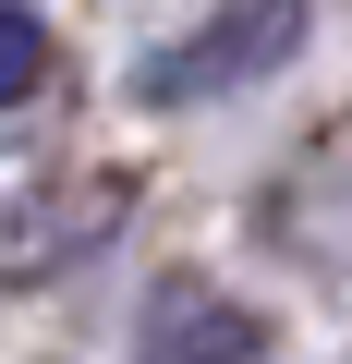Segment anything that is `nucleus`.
<instances>
[{"instance_id": "7ed1b4c3", "label": "nucleus", "mask_w": 352, "mask_h": 364, "mask_svg": "<svg viewBox=\"0 0 352 364\" xmlns=\"http://www.w3.org/2000/svg\"><path fill=\"white\" fill-rule=\"evenodd\" d=\"M37 73H49V25H37V13H13V0H0V97H25Z\"/></svg>"}, {"instance_id": "f257e3e1", "label": "nucleus", "mask_w": 352, "mask_h": 364, "mask_svg": "<svg viewBox=\"0 0 352 364\" xmlns=\"http://www.w3.org/2000/svg\"><path fill=\"white\" fill-rule=\"evenodd\" d=\"M304 13H316V0H207V13L134 73V97H146V109L243 97V85H267L279 61H304Z\"/></svg>"}, {"instance_id": "f03ea898", "label": "nucleus", "mask_w": 352, "mask_h": 364, "mask_svg": "<svg viewBox=\"0 0 352 364\" xmlns=\"http://www.w3.org/2000/svg\"><path fill=\"white\" fill-rule=\"evenodd\" d=\"M255 352H267V316L231 304L219 279H158L134 316V364H255Z\"/></svg>"}]
</instances>
